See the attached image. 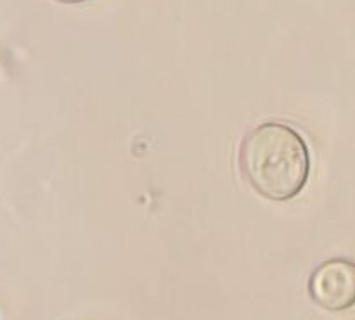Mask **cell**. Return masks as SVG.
I'll use <instances>...</instances> for the list:
<instances>
[{
  "label": "cell",
  "mask_w": 355,
  "mask_h": 320,
  "mask_svg": "<svg viewBox=\"0 0 355 320\" xmlns=\"http://www.w3.org/2000/svg\"><path fill=\"white\" fill-rule=\"evenodd\" d=\"M239 172L255 193L284 203L304 190L311 173L305 139L284 123H262L250 130L239 145Z\"/></svg>",
  "instance_id": "1"
},
{
  "label": "cell",
  "mask_w": 355,
  "mask_h": 320,
  "mask_svg": "<svg viewBox=\"0 0 355 320\" xmlns=\"http://www.w3.org/2000/svg\"><path fill=\"white\" fill-rule=\"evenodd\" d=\"M309 296L333 314L355 307V263L345 258L321 263L309 279Z\"/></svg>",
  "instance_id": "2"
},
{
  "label": "cell",
  "mask_w": 355,
  "mask_h": 320,
  "mask_svg": "<svg viewBox=\"0 0 355 320\" xmlns=\"http://www.w3.org/2000/svg\"><path fill=\"white\" fill-rule=\"evenodd\" d=\"M55 2H61V3H69V6H75V3H82V2H87V0H55Z\"/></svg>",
  "instance_id": "3"
}]
</instances>
